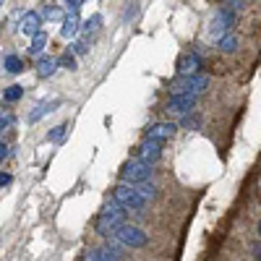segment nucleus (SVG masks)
<instances>
[{"label": "nucleus", "mask_w": 261, "mask_h": 261, "mask_svg": "<svg viewBox=\"0 0 261 261\" xmlns=\"http://www.w3.org/2000/svg\"><path fill=\"white\" fill-rule=\"evenodd\" d=\"M183 125H186V128H199V125H201V118H199V115H188V118L183 120Z\"/></svg>", "instance_id": "26"}, {"label": "nucleus", "mask_w": 261, "mask_h": 261, "mask_svg": "<svg viewBox=\"0 0 261 261\" xmlns=\"http://www.w3.org/2000/svg\"><path fill=\"white\" fill-rule=\"evenodd\" d=\"M238 45H241V42H238V34H235V32H230V34L220 42V50L230 55V53H235V50H238Z\"/></svg>", "instance_id": "17"}, {"label": "nucleus", "mask_w": 261, "mask_h": 261, "mask_svg": "<svg viewBox=\"0 0 261 261\" xmlns=\"http://www.w3.org/2000/svg\"><path fill=\"white\" fill-rule=\"evenodd\" d=\"M81 6H84L81 0H71V3H65V11H68V13H79Z\"/></svg>", "instance_id": "27"}, {"label": "nucleus", "mask_w": 261, "mask_h": 261, "mask_svg": "<svg viewBox=\"0 0 261 261\" xmlns=\"http://www.w3.org/2000/svg\"><path fill=\"white\" fill-rule=\"evenodd\" d=\"M21 94H24V89H21L18 84H11V86H6V89H3V102H18Z\"/></svg>", "instance_id": "18"}, {"label": "nucleus", "mask_w": 261, "mask_h": 261, "mask_svg": "<svg viewBox=\"0 0 261 261\" xmlns=\"http://www.w3.org/2000/svg\"><path fill=\"white\" fill-rule=\"evenodd\" d=\"M73 53H76V55H86V53H89V37H81V39H76Z\"/></svg>", "instance_id": "23"}, {"label": "nucleus", "mask_w": 261, "mask_h": 261, "mask_svg": "<svg viewBox=\"0 0 261 261\" xmlns=\"http://www.w3.org/2000/svg\"><path fill=\"white\" fill-rule=\"evenodd\" d=\"M113 241L120 243V246H125V248H144V246L149 243V238H146V232H144L141 227L125 225V227H120V230L113 235Z\"/></svg>", "instance_id": "4"}, {"label": "nucleus", "mask_w": 261, "mask_h": 261, "mask_svg": "<svg viewBox=\"0 0 261 261\" xmlns=\"http://www.w3.org/2000/svg\"><path fill=\"white\" fill-rule=\"evenodd\" d=\"M11 157V146L3 141V144H0V160H8Z\"/></svg>", "instance_id": "29"}, {"label": "nucleus", "mask_w": 261, "mask_h": 261, "mask_svg": "<svg viewBox=\"0 0 261 261\" xmlns=\"http://www.w3.org/2000/svg\"><path fill=\"white\" fill-rule=\"evenodd\" d=\"M65 130H68V123H60V125H55L50 134H47V139H50L53 144H60V141L65 139Z\"/></svg>", "instance_id": "20"}, {"label": "nucleus", "mask_w": 261, "mask_h": 261, "mask_svg": "<svg viewBox=\"0 0 261 261\" xmlns=\"http://www.w3.org/2000/svg\"><path fill=\"white\" fill-rule=\"evenodd\" d=\"M178 134V125L175 123H154L146 130V139H157V141H167Z\"/></svg>", "instance_id": "10"}, {"label": "nucleus", "mask_w": 261, "mask_h": 261, "mask_svg": "<svg viewBox=\"0 0 261 261\" xmlns=\"http://www.w3.org/2000/svg\"><path fill=\"white\" fill-rule=\"evenodd\" d=\"M99 27H102V16H92V18L84 24V29H81V32H84V37H89V34H94Z\"/></svg>", "instance_id": "21"}, {"label": "nucleus", "mask_w": 261, "mask_h": 261, "mask_svg": "<svg viewBox=\"0 0 261 261\" xmlns=\"http://www.w3.org/2000/svg\"><path fill=\"white\" fill-rule=\"evenodd\" d=\"M113 201H118L123 209H144V204H146L144 196L128 183H120L113 188Z\"/></svg>", "instance_id": "3"}, {"label": "nucleus", "mask_w": 261, "mask_h": 261, "mask_svg": "<svg viewBox=\"0 0 261 261\" xmlns=\"http://www.w3.org/2000/svg\"><path fill=\"white\" fill-rule=\"evenodd\" d=\"M258 232H261V222H258Z\"/></svg>", "instance_id": "31"}, {"label": "nucleus", "mask_w": 261, "mask_h": 261, "mask_svg": "<svg viewBox=\"0 0 261 261\" xmlns=\"http://www.w3.org/2000/svg\"><path fill=\"white\" fill-rule=\"evenodd\" d=\"M196 102H199V94H175L167 102L165 113H170V115H188L196 107Z\"/></svg>", "instance_id": "6"}, {"label": "nucleus", "mask_w": 261, "mask_h": 261, "mask_svg": "<svg viewBox=\"0 0 261 261\" xmlns=\"http://www.w3.org/2000/svg\"><path fill=\"white\" fill-rule=\"evenodd\" d=\"M39 27H42V16L34 13V11L24 13V16H21V21H18V32L27 34V37H32V39L39 34Z\"/></svg>", "instance_id": "9"}, {"label": "nucleus", "mask_w": 261, "mask_h": 261, "mask_svg": "<svg viewBox=\"0 0 261 261\" xmlns=\"http://www.w3.org/2000/svg\"><path fill=\"white\" fill-rule=\"evenodd\" d=\"M134 188H136V191L144 196L146 201H149V199H154V196H157V186L151 183V180H149V183H139V186H134Z\"/></svg>", "instance_id": "19"}, {"label": "nucleus", "mask_w": 261, "mask_h": 261, "mask_svg": "<svg viewBox=\"0 0 261 261\" xmlns=\"http://www.w3.org/2000/svg\"><path fill=\"white\" fill-rule=\"evenodd\" d=\"M3 68H6V73H21L24 71V63H21L18 55H6L3 58Z\"/></svg>", "instance_id": "15"}, {"label": "nucleus", "mask_w": 261, "mask_h": 261, "mask_svg": "<svg viewBox=\"0 0 261 261\" xmlns=\"http://www.w3.org/2000/svg\"><path fill=\"white\" fill-rule=\"evenodd\" d=\"M47 39H50V37H47V32H39V34H37V37L32 39V47H29V53H32V55H39V58H42V50L47 47Z\"/></svg>", "instance_id": "16"}, {"label": "nucleus", "mask_w": 261, "mask_h": 261, "mask_svg": "<svg viewBox=\"0 0 261 261\" xmlns=\"http://www.w3.org/2000/svg\"><path fill=\"white\" fill-rule=\"evenodd\" d=\"M253 258H256V261H261V243H256V246H253Z\"/></svg>", "instance_id": "30"}, {"label": "nucleus", "mask_w": 261, "mask_h": 261, "mask_svg": "<svg viewBox=\"0 0 261 261\" xmlns=\"http://www.w3.org/2000/svg\"><path fill=\"white\" fill-rule=\"evenodd\" d=\"M79 13H68L63 18V27H60V37L63 39H76V34H79Z\"/></svg>", "instance_id": "12"}, {"label": "nucleus", "mask_w": 261, "mask_h": 261, "mask_svg": "<svg viewBox=\"0 0 261 261\" xmlns=\"http://www.w3.org/2000/svg\"><path fill=\"white\" fill-rule=\"evenodd\" d=\"M60 63H63L68 71H76V58H73V53H65V55L60 58Z\"/></svg>", "instance_id": "25"}, {"label": "nucleus", "mask_w": 261, "mask_h": 261, "mask_svg": "<svg viewBox=\"0 0 261 261\" xmlns=\"http://www.w3.org/2000/svg\"><path fill=\"white\" fill-rule=\"evenodd\" d=\"M84 261H120V251L113 246H102V248H92L84 256Z\"/></svg>", "instance_id": "11"}, {"label": "nucleus", "mask_w": 261, "mask_h": 261, "mask_svg": "<svg viewBox=\"0 0 261 261\" xmlns=\"http://www.w3.org/2000/svg\"><path fill=\"white\" fill-rule=\"evenodd\" d=\"M209 86V79L206 76H183L178 81H172V97L175 94H201Z\"/></svg>", "instance_id": "5"}, {"label": "nucleus", "mask_w": 261, "mask_h": 261, "mask_svg": "<svg viewBox=\"0 0 261 261\" xmlns=\"http://www.w3.org/2000/svg\"><path fill=\"white\" fill-rule=\"evenodd\" d=\"M118 175H120V180L128 183V186H139V183H149L151 175H154V170H151V165H146V162H141L139 157H134V160H125V162H123V167H120Z\"/></svg>", "instance_id": "2"}, {"label": "nucleus", "mask_w": 261, "mask_h": 261, "mask_svg": "<svg viewBox=\"0 0 261 261\" xmlns=\"http://www.w3.org/2000/svg\"><path fill=\"white\" fill-rule=\"evenodd\" d=\"M55 71H58V60L55 58H50V55L37 58V73H39V79H50Z\"/></svg>", "instance_id": "13"}, {"label": "nucleus", "mask_w": 261, "mask_h": 261, "mask_svg": "<svg viewBox=\"0 0 261 261\" xmlns=\"http://www.w3.org/2000/svg\"><path fill=\"white\" fill-rule=\"evenodd\" d=\"M201 65H204V60H201L199 53H183V55L178 58L175 68H178V73H180V79H183V76H199Z\"/></svg>", "instance_id": "7"}, {"label": "nucleus", "mask_w": 261, "mask_h": 261, "mask_svg": "<svg viewBox=\"0 0 261 261\" xmlns=\"http://www.w3.org/2000/svg\"><path fill=\"white\" fill-rule=\"evenodd\" d=\"M11 180H13V178H11V172H0V188H8Z\"/></svg>", "instance_id": "28"}, {"label": "nucleus", "mask_w": 261, "mask_h": 261, "mask_svg": "<svg viewBox=\"0 0 261 261\" xmlns=\"http://www.w3.org/2000/svg\"><path fill=\"white\" fill-rule=\"evenodd\" d=\"M16 123V118H13V113H3V118H0V130H3V134H6V130L11 128Z\"/></svg>", "instance_id": "24"}, {"label": "nucleus", "mask_w": 261, "mask_h": 261, "mask_svg": "<svg viewBox=\"0 0 261 261\" xmlns=\"http://www.w3.org/2000/svg\"><path fill=\"white\" fill-rule=\"evenodd\" d=\"M60 105V99H50V102H39L34 110H32V115H29V123H37V120H42L50 110H55V107Z\"/></svg>", "instance_id": "14"}, {"label": "nucleus", "mask_w": 261, "mask_h": 261, "mask_svg": "<svg viewBox=\"0 0 261 261\" xmlns=\"http://www.w3.org/2000/svg\"><path fill=\"white\" fill-rule=\"evenodd\" d=\"M42 16H45L47 21H58V18H63V11H60V6H45Z\"/></svg>", "instance_id": "22"}, {"label": "nucleus", "mask_w": 261, "mask_h": 261, "mask_svg": "<svg viewBox=\"0 0 261 261\" xmlns=\"http://www.w3.org/2000/svg\"><path fill=\"white\" fill-rule=\"evenodd\" d=\"M97 232L99 235H105V238H113L120 227H125V209L118 204V201H107L105 204V209L99 212V217H97Z\"/></svg>", "instance_id": "1"}, {"label": "nucleus", "mask_w": 261, "mask_h": 261, "mask_svg": "<svg viewBox=\"0 0 261 261\" xmlns=\"http://www.w3.org/2000/svg\"><path fill=\"white\" fill-rule=\"evenodd\" d=\"M160 157H162V141H157V139H144V141L139 144V160H141V162L154 165Z\"/></svg>", "instance_id": "8"}]
</instances>
